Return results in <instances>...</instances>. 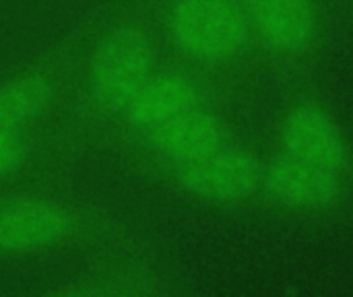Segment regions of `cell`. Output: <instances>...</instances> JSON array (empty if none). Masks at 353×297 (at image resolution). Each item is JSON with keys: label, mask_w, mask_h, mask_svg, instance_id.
Here are the masks:
<instances>
[{"label": "cell", "mask_w": 353, "mask_h": 297, "mask_svg": "<svg viewBox=\"0 0 353 297\" xmlns=\"http://www.w3.org/2000/svg\"><path fill=\"white\" fill-rule=\"evenodd\" d=\"M163 52L230 107L267 74L238 0H149Z\"/></svg>", "instance_id": "7a4b0ae2"}, {"label": "cell", "mask_w": 353, "mask_h": 297, "mask_svg": "<svg viewBox=\"0 0 353 297\" xmlns=\"http://www.w3.org/2000/svg\"><path fill=\"white\" fill-rule=\"evenodd\" d=\"M85 21L0 74V145L41 151L62 165L58 128L85 41Z\"/></svg>", "instance_id": "277c9868"}, {"label": "cell", "mask_w": 353, "mask_h": 297, "mask_svg": "<svg viewBox=\"0 0 353 297\" xmlns=\"http://www.w3.org/2000/svg\"><path fill=\"white\" fill-rule=\"evenodd\" d=\"M263 149L261 211L292 221H327L352 211V182Z\"/></svg>", "instance_id": "9c48e42d"}, {"label": "cell", "mask_w": 353, "mask_h": 297, "mask_svg": "<svg viewBox=\"0 0 353 297\" xmlns=\"http://www.w3.org/2000/svg\"><path fill=\"white\" fill-rule=\"evenodd\" d=\"M265 149L232 130L194 157L168 167L149 184L199 209L225 215L261 211Z\"/></svg>", "instance_id": "5b68a950"}, {"label": "cell", "mask_w": 353, "mask_h": 297, "mask_svg": "<svg viewBox=\"0 0 353 297\" xmlns=\"http://www.w3.org/2000/svg\"><path fill=\"white\" fill-rule=\"evenodd\" d=\"M265 72L285 83L316 79L327 52L325 0H238Z\"/></svg>", "instance_id": "52a82bcc"}, {"label": "cell", "mask_w": 353, "mask_h": 297, "mask_svg": "<svg viewBox=\"0 0 353 297\" xmlns=\"http://www.w3.org/2000/svg\"><path fill=\"white\" fill-rule=\"evenodd\" d=\"M267 147L353 184L352 134L316 79L288 83Z\"/></svg>", "instance_id": "ba28073f"}, {"label": "cell", "mask_w": 353, "mask_h": 297, "mask_svg": "<svg viewBox=\"0 0 353 297\" xmlns=\"http://www.w3.org/2000/svg\"><path fill=\"white\" fill-rule=\"evenodd\" d=\"M163 277L134 242L97 252V260L77 277L62 283L60 296H157Z\"/></svg>", "instance_id": "30bf717a"}, {"label": "cell", "mask_w": 353, "mask_h": 297, "mask_svg": "<svg viewBox=\"0 0 353 297\" xmlns=\"http://www.w3.org/2000/svg\"><path fill=\"white\" fill-rule=\"evenodd\" d=\"M347 2H350V4H352V6H353V0H347Z\"/></svg>", "instance_id": "8fae6325"}, {"label": "cell", "mask_w": 353, "mask_h": 297, "mask_svg": "<svg viewBox=\"0 0 353 297\" xmlns=\"http://www.w3.org/2000/svg\"><path fill=\"white\" fill-rule=\"evenodd\" d=\"M58 149L74 157L103 155L130 99L165 58L149 0H110L85 21Z\"/></svg>", "instance_id": "6da1fadb"}, {"label": "cell", "mask_w": 353, "mask_h": 297, "mask_svg": "<svg viewBox=\"0 0 353 297\" xmlns=\"http://www.w3.org/2000/svg\"><path fill=\"white\" fill-rule=\"evenodd\" d=\"M211 103L228 105L205 81L165 56L130 99L103 155L128 167L168 130Z\"/></svg>", "instance_id": "8992f818"}, {"label": "cell", "mask_w": 353, "mask_h": 297, "mask_svg": "<svg viewBox=\"0 0 353 297\" xmlns=\"http://www.w3.org/2000/svg\"><path fill=\"white\" fill-rule=\"evenodd\" d=\"M124 223L66 186L0 192V265L132 244Z\"/></svg>", "instance_id": "3957f363"}]
</instances>
